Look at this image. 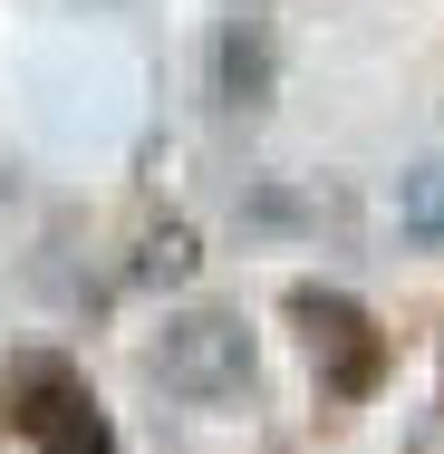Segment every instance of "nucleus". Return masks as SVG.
Instances as JSON below:
<instances>
[{"label": "nucleus", "instance_id": "1", "mask_svg": "<svg viewBox=\"0 0 444 454\" xmlns=\"http://www.w3.org/2000/svg\"><path fill=\"white\" fill-rule=\"evenodd\" d=\"M0 416L10 435H29V454H116V426L68 358H19L0 377Z\"/></svg>", "mask_w": 444, "mask_h": 454}, {"label": "nucleus", "instance_id": "2", "mask_svg": "<svg viewBox=\"0 0 444 454\" xmlns=\"http://www.w3.org/2000/svg\"><path fill=\"white\" fill-rule=\"evenodd\" d=\"M290 319H300V348H309V367H319V387L329 396H377L386 387V329L357 309L348 290H290Z\"/></svg>", "mask_w": 444, "mask_h": 454}, {"label": "nucleus", "instance_id": "3", "mask_svg": "<svg viewBox=\"0 0 444 454\" xmlns=\"http://www.w3.org/2000/svg\"><path fill=\"white\" fill-rule=\"evenodd\" d=\"M252 367H261V348H252V329L232 309H183V319H165V339H155V377L175 396H193V406L242 396Z\"/></svg>", "mask_w": 444, "mask_h": 454}, {"label": "nucleus", "instance_id": "4", "mask_svg": "<svg viewBox=\"0 0 444 454\" xmlns=\"http://www.w3.org/2000/svg\"><path fill=\"white\" fill-rule=\"evenodd\" d=\"M396 223H406V242H425V252H444V155L406 175V193H396Z\"/></svg>", "mask_w": 444, "mask_h": 454}, {"label": "nucleus", "instance_id": "5", "mask_svg": "<svg viewBox=\"0 0 444 454\" xmlns=\"http://www.w3.org/2000/svg\"><path fill=\"white\" fill-rule=\"evenodd\" d=\"M222 97H232V106H261V97H270V49L252 39V29L222 39Z\"/></svg>", "mask_w": 444, "mask_h": 454}, {"label": "nucleus", "instance_id": "6", "mask_svg": "<svg viewBox=\"0 0 444 454\" xmlns=\"http://www.w3.org/2000/svg\"><path fill=\"white\" fill-rule=\"evenodd\" d=\"M193 223H155L145 232V252H136V280H193Z\"/></svg>", "mask_w": 444, "mask_h": 454}]
</instances>
